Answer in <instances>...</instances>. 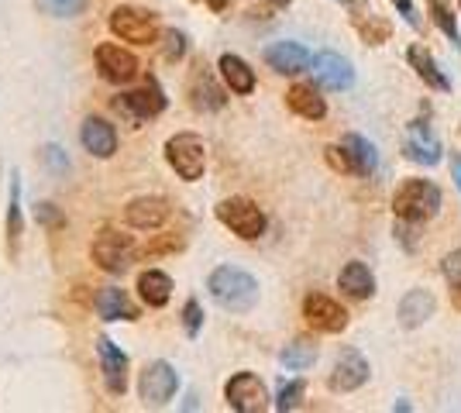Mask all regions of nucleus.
<instances>
[{
	"instance_id": "obj_1",
	"label": "nucleus",
	"mask_w": 461,
	"mask_h": 413,
	"mask_svg": "<svg viewBox=\"0 0 461 413\" xmlns=\"http://www.w3.org/2000/svg\"><path fill=\"white\" fill-rule=\"evenodd\" d=\"M207 290H211L213 303L230 314H249L258 303V279L238 265H217L207 279Z\"/></svg>"
},
{
	"instance_id": "obj_2",
	"label": "nucleus",
	"mask_w": 461,
	"mask_h": 413,
	"mask_svg": "<svg viewBox=\"0 0 461 413\" xmlns=\"http://www.w3.org/2000/svg\"><path fill=\"white\" fill-rule=\"evenodd\" d=\"M441 186L430 179H403L393 193V214L396 220H410V224H423L441 211Z\"/></svg>"
},
{
	"instance_id": "obj_3",
	"label": "nucleus",
	"mask_w": 461,
	"mask_h": 413,
	"mask_svg": "<svg viewBox=\"0 0 461 413\" xmlns=\"http://www.w3.org/2000/svg\"><path fill=\"white\" fill-rule=\"evenodd\" d=\"M217 220L228 228L230 235H238L241 241H258L266 235L269 220H266V211L249 197H224L217 207H213Z\"/></svg>"
},
{
	"instance_id": "obj_4",
	"label": "nucleus",
	"mask_w": 461,
	"mask_h": 413,
	"mask_svg": "<svg viewBox=\"0 0 461 413\" xmlns=\"http://www.w3.org/2000/svg\"><path fill=\"white\" fill-rule=\"evenodd\" d=\"M166 162H169V169L183 183L203 179V169H207V145H203V138L193 135V131L173 135L166 141Z\"/></svg>"
},
{
	"instance_id": "obj_5",
	"label": "nucleus",
	"mask_w": 461,
	"mask_h": 413,
	"mask_svg": "<svg viewBox=\"0 0 461 413\" xmlns=\"http://www.w3.org/2000/svg\"><path fill=\"white\" fill-rule=\"evenodd\" d=\"M166 94H162V86H158V79H145V86H138V90H128V94H117L114 97V111L121 118L128 121L131 128H141L145 121L158 118L162 111H166Z\"/></svg>"
},
{
	"instance_id": "obj_6",
	"label": "nucleus",
	"mask_w": 461,
	"mask_h": 413,
	"mask_svg": "<svg viewBox=\"0 0 461 413\" xmlns=\"http://www.w3.org/2000/svg\"><path fill=\"white\" fill-rule=\"evenodd\" d=\"M111 31H114L121 41H131V45H155L162 39V28H158V18L145 7H131V4H121L111 11Z\"/></svg>"
},
{
	"instance_id": "obj_7",
	"label": "nucleus",
	"mask_w": 461,
	"mask_h": 413,
	"mask_svg": "<svg viewBox=\"0 0 461 413\" xmlns=\"http://www.w3.org/2000/svg\"><path fill=\"white\" fill-rule=\"evenodd\" d=\"M179 393V373H176L169 362H162V358H155L149 362L145 369H141V379H138V396H141V403L145 407H152V410H162V407H169Z\"/></svg>"
},
{
	"instance_id": "obj_8",
	"label": "nucleus",
	"mask_w": 461,
	"mask_h": 413,
	"mask_svg": "<svg viewBox=\"0 0 461 413\" xmlns=\"http://www.w3.org/2000/svg\"><path fill=\"white\" fill-rule=\"evenodd\" d=\"M90 256H94V262L104 273L124 275L128 265L135 262V241H131V235H121V231H111V228H107V231H100V235L94 238Z\"/></svg>"
},
{
	"instance_id": "obj_9",
	"label": "nucleus",
	"mask_w": 461,
	"mask_h": 413,
	"mask_svg": "<svg viewBox=\"0 0 461 413\" xmlns=\"http://www.w3.org/2000/svg\"><path fill=\"white\" fill-rule=\"evenodd\" d=\"M224 400H228L230 410L238 413H266L272 407L269 403V390L266 382L255 373H234L224 382Z\"/></svg>"
},
{
	"instance_id": "obj_10",
	"label": "nucleus",
	"mask_w": 461,
	"mask_h": 413,
	"mask_svg": "<svg viewBox=\"0 0 461 413\" xmlns=\"http://www.w3.org/2000/svg\"><path fill=\"white\" fill-rule=\"evenodd\" d=\"M303 320L321 335H341L348 328V310L327 293H307L303 300Z\"/></svg>"
},
{
	"instance_id": "obj_11",
	"label": "nucleus",
	"mask_w": 461,
	"mask_h": 413,
	"mask_svg": "<svg viewBox=\"0 0 461 413\" xmlns=\"http://www.w3.org/2000/svg\"><path fill=\"white\" fill-rule=\"evenodd\" d=\"M94 59H96L100 76L107 79V83H114V86H128V83L138 76V69H141L138 59H135V52L121 49L117 41H104V45H96Z\"/></svg>"
},
{
	"instance_id": "obj_12",
	"label": "nucleus",
	"mask_w": 461,
	"mask_h": 413,
	"mask_svg": "<svg viewBox=\"0 0 461 413\" xmlns=\"http://www.w3.org/2000/svg\"><path fill=\"white\" fill-rule=\"evenodd\" d=\"M96 358H100V373H104V390L111 396L128 393V373H131L128 355L121 352L107 335H100L96 337Z\"/></svg>"
},
{
	"instance_id": "obj_13",
	"label": "nucleus",
	"mask_w": 461,
	"mask_h": 413,
	"mask_svg": "<svg viewBox=\"0 0 461 413\" xmlns=\"http://www.w3.org/2000/svg\"><path fill=\"white\" fill-rule=\"evenodd\" d=\"M368 375H372V365L366 362V355L358 352V348H345V352L338 355L330 375H327V386L334 393H355V390L366 386Z\"/></svg>"
},
{
	"instance_id": "obj_14",
	"label": "nucleus",
	"mask_w": 461,
	"mask_h": 413,
	"mask_svg": "<svg viewBox=\"0 0 461 413\" xmlns=\"http://www.w3.org/2000/svg\"><path fill=\"white\" fill-rule=\"evenodd\" d=\"M186 97H190L193 111H200V114H217V111L228 103L224 90H221V83L213 79V73L203 66V62L193 66L190 83H186Z\"/></svg>"
},
{
	"instance_id": "obj_15",
	"label": "nucleus",
	"mask_w": 461,
	"mask_h": 413,
	"mask_svg": "<svg viewBox=\"0 0 461 413\" xmlns=\"http://www.w3.org/2000/svg\"><path fill=\"white\" fill-rule=\"evenodd\" d=\"M403 156L417 166H438L444 158L441 138L434 135V128L427 121H410L403 138Z\"/></svg>"
},
{
	"instance_id": "obj_16",
	"label": "nucleus",
	"mask_w": 461,
	"mask_h": 413,
	"mask_svg": "<svg viewBox=\"0 0 461 413\" xmlns=\"http://www.w3.org/2000/svg\"><path fill=\"white\" fill-rule=\"evenodd\" d=\"M173 217V207L166 197H135L124 207V224L135 231H158Z\"/></svg>"
},
{
	"instance_id": "obj_17",
	"label": "nucleus",
	"mask_w": 461,
	"mask_h": 413,
	"mask_svg": "<svg viewBox=\"0 0 461 413\" xmlns=\"http://www.w3.org/2000/svg\"><path fill=\"white\" fill-rule=\"evenodd\" d=\"M262 59H266V66L276 69V73H283V76H296V73L310 69L313 56L307 52V45H300V41H272L269 49L262 52Z\"/></svg>"
},
{
	"instance_id": "obj_18",
	"label": "nucleus",
	"mask_w": 461,
	"mask_h": 413,
	"mask_svg": "<svg viewBox=\"0 0 461 413\" xmlns=\"http://www.w3.org/2000/svg\"><path fill=\"white\" fill-rule=\"evenodd\" d=\"M310 69H313V79H317L324 90H348V86L355 83L351 62H348L345 56H338V52H317L313 62H310Z\"/></svg>"
},
{
	"instance_id": "obj_19",
	"label": "nucleus",
	"mask_w": 461,
	"mask_h": 413,
	"mask_svg": "<svg viewBox=\"0 0 461 413\" xmlns=\"http://www.w3.org/2000/svg\"><path fill=\"white\" fill-rule=\"evenodd\" d=\"M79 141H83V148H86L94 158H114L117 128L104 118H86L83 121V128H79Z\"/></svg>"
},
{
	"instance_id": "obj_20",
	"label": "nucleus",
	"mask_w": 461,
	"mask_h": 413,
	"mask_svg": "<svg viewBox=\"0 0 461 413\" xmlns=\"http://www.w3.org/2000/svg\"><path fill=\"white\" fill-rule=\"evenodd\" d=\"M94 307H96V317L107 320V324H114V320H138L135 300L128 296V290H121V286H104L94 296Z\"/></svg>"
},
{
	"instance_id": "obj_21",
	"label": "nucleus",
	"mask_w": 461,
	"mask_h": 413,
	"mask_svg": "<svg viewBox=\"0 0 461 413\" xmlns=\"http://www.w3.org/2000/svg\"><path fill=\"white\" fill-rule=\"evenodd\" d=\"M286 107L303 121H324L327 118V100L313 83H293L286 90Z\"/></svg>"
},
{
	"instance_id": "obj_22",
	"label": "nucleus",
	"mask_w": 461,
	"mask_h": 413,
	"mask_svg": "<svg viewBox=\"0 0 461 413\" xmlns=\"http://www.w3.org/2000/svg\"><path fill=\"white\" fill-rule=\"evenodd\" d=\"M434 293L430 290H410V293H403V300H400V307H396V314H400V328L403 331H417V328H423L430 317H434Z\"/></svg>"
},
{
	"instance_id": "obj_23",
	"label": "nucleus",
	"mask_w": 461,
	"mask_h": 413,
	"mask_svg": "<svg viewBox=\"0 0 461 413\" xmlns=\"http://www.w3.org/2000/svg\"><path fill=\"white\" fill-rule=\"evenodd\" d=\"M217 73H221V79H224V86H228L230 94H238V97L255 94V69H251L241 56L224 52V56L217 59Z\"/></svg>"
},
{
	"instance_id": "obj_24",
	"label": "nucleus",
	"mask_w": 461,
	"mask_h": 413,
	"mask_svg": "<svg viewBox=\"0 0 461 413\" xmlns=\"http://www.w3.org/2000/svg\"><path fill=\"white\" fill-rule=\"evenodd\" d=\"M406 62H410V69L420 76V83H427L430 90L451 94V79L444 76V69L438 66V59H434L423 45H410V49H406Z\"/></svg>"
},
{
	"instance_id": "obj_25",
	"label": "nucleus",
	"mask_w": 461,
	"mask_h": 413,
	"mask_svg": "<svg viewBox=\"0 0 461 413\" xmlns=\"http://www.w3.org/2000/svg\"><path fill=\"white\" fill-rule=\"evenodd\" d=\"M4 235H7V256H11V262H18L21 238H24V217H21V173H11V197H7Z\"/></svg>"
},
{
	"instance_id": "obj_26",
	"label": "nucleus",
	"mask_w": 461,
	"mask_h": 413,
	"mask_svg": "<svg viewBox=\"0 0 461 413\" xmlns=\"http://www.w3.org/2000/svg\"><path fill=\"white\" fill-rule=\"evenodd\" d=\"M338 286L351 300H368V296H375V275H372L366 262H348L345 269L338 273Z\"/></svg>"
},
{
	"instance_id": "obj_27",
	"label": "nucleus",
	"mask_w": 461,
	"mask_h": 413,
	"mask_svg": "<svg viewBox=\"0 0 461 413\" xmlns=\"http://www.w3.org/2000/svg\"><path fill=\"white\" fill-rule=\"evenodd\" d=\"M138 296L149 303V307H166L169 300H173V279L169 273H162V269H145V273L138 275Z\"/></svg>"
},
{
	"instance_id": "obj_28",
	"label": "nucleus",
	"mask_w": 461,
	"mask_h": 413,
	"mask_svg": "<svg viewBox=\"0 0 461 413\" xmlns=\"http://www.w3.org/2000/svg\"><path fill=\"white\" fill-rule=\"evenodd\" d=\"M341 145L348 148V156L355 158V166H358V176H372L375 173V166H379V152H375V145L362 135H345L341 138Z\"/></svg>"
},
{
	"instance_id": "obj_29",
	"label": "nucleus",
	"mask_w": 461,
	"mask_h": 413,
	"mask_svg": "<svg viewBox=\"0 0 461 413\" xmlns=\"http://www.w3.org/2000/svg\"><path fill=\"white\" fill-rule=\"evenodd\" d=\"M427 11H430V21L438 24L444 31V39L451 41L455 49L461 52V31H458V18H455V11H451V4L447 0H427Z\"/></svg>"
},
{
	"instance_id": "obj_30",
	"label": "nucleus",
	"mask_w": 461,
	"mask_h": 413,
	"mask_svg": "<svg viewBox=\"0 0 461 413\" xmlns=\"http://www.w3.org/2000/svg\"><path fill=\"white\" fill-rule=\"evenodd\" d=\"M313 362H317V345H310V341H293L279 352V365L289 373H303Z\"/></svg>"
},
{
	"instance_id": "obj_31",
	"label": "nucleus",
	"mask_w": 461,
	"mask_h": 413,
	"mask_svg": "<svg viewBox=\"0 0 461 413\" xmlns=\"http://www.w3.org/2000/svg\"><path fill=\"white\" fill-rule=\"evenodd\" d=\"M355 28H358V35H362V41H366V45H383V41L393 35L389 21L375 18V14H368V11L355 18Z\"/></svg>"
},
{
	"instance_id": "obj_32",
	"label": "nucleus",
	"mask_w": 461,
	"mask_h": 413,
	"mask_svg": "<svg viewBox=\"0 0 461 413\" xmlns=\"http://www.w3.org/2000/svg\"><path fill=\"white\" fill-rule=\"evenodd\" d=\"M303 393H307V382L303 379H293V382H283V390H279V396H276V410L279 413H289L296 410L300 403H303Z\"/></svg>"
},
{
	"instance_id": "obj_33",
	"label": "nucleus",
	"mask_w": 461,
	"mask_h": 413,
	"mask_svg": "<svg viewBox=\"0 0 461 413\" xmlns=\"http://www.w3.org/2000/svg\"><path fill=\"white\" fill-rule=\"evenodd\" d=\"M183 245H186V238H183V235H158L152 245H145V248H135V258L169 256V252H179Z\"/></svg>"
},
{
	"instance_id": "obj_34",
	"label": "nucleus",
	"mask_w": 461,
	"mask_h": 413,
	"mask_svg": "<svg viewBox=\"0 0 461 413\" xmlns=\"http://www.w3.org/2000/svg\"><path fill=\"white\" fill-rule=\"evenodd\" d=\"M324 158L330 169H338V173H345V176H358V166H355V158L348 156L345 145H327Z\"/></svg>"
},
{
	"instance_id": "obj_35",
	"label": "nucleus",
	"mask_w": 461,
	"mask_h": 413,
	"mask_svg": "<svg viewBox=\"0 0 461 413\" xmlns=\"http://www.w3.org/2000/svg\"><path fill=\"white\" fill-rule=\"evenodd\" d=\"M35 220H39L45 231H62V228H66V214L59 211L56 203H49V200H45V203H35Z\"/></svg>"
},
{
	"instance_id": "obj_36",
	"label": "nucleus",
	"mask_w": 461,
	"mask_h": 413,
	"mask_svg": "<svg viewBox=\"0 0 461 413\" xmlns=\"http://www.w3.org/2000/svg\"><path fill=\"white\" fill-rule=\"evenodd\" d=\"M200 328H203V307H200L196 296H190V300L183 303V331H186V337H196Z\"/></svg>"
},
{
	"instance_id": "obj_37",
	"label": "nucleus",
	"mask_w": 461,
	"mask_h": 413,
	"mask_svg": "<svg viewBox=\"0 0 461 413\" xmlns=\"http://www.w3.org/2000/svg\"><path fill=\"white\" fill-rule=\"evenodd\" d=\"M52 18H77L86 11V0H39Z\"/></svg>"
},
{
	"instance_id": "obj_38",
	"label": "nucleus",
	"mask_w": 461,
	"mask_h": 413,
	"mask_svg": "<svg viewBox=\"0 0 461 413\" xmlns=\"http://www.w3.org/2000/svg\"><path fill=\"white\" fill-rule=\"evenodd\" d=\"M162 39H166V45H162V52H166V59H169V62H179L183 56H186L190 41H186V35H183V31H176V28H173V31H166Z\"/></svg>"
},
{
	"instance_id": "obj_39",
	"label": "nucleus",
	"mask_w": 461,
	"mask_h": 413,
	"mask_svg": "<svg viewBox=\"0 0 461 413\" xmlns=\"http://www.w3.org/2000/svg\"><path fill=\"white\" fill-rule=\"evenodd\" d=\"M41 162H45L56 176H66V173H69V156H66L59 145H45V148H41Z\"/></svg>"
},
{
	"instance_id": "obj_40",
	"label": "nucleus",
	"mask_w": 461,
	"mask_h": 413,
	"mask_svg": "<svg viewBox=\"0 0 461 413\" xmlns=\"http://www.w3.org/2000/svg\"><path fill=\"white\" fill-rule=\"evenodd\" d=\"M441 273L447 283H461V248H455V252H447L441 262Z\"/></svg>"
},
{
	"instance_id": "obj_41",
	"label": "nucleus",
	"mask_w": 461,
	"mask_h": 413,
	"mask_svg": "<svg viewBox=\"0 0 461 413\" xmlns=\"http://www.w3.org/2000/svg\"><path fill=\"white\" fill-rule=\"evenodd\" d=\"M393 7L400 11L406 18V24L410 28H420V14H417V7H413V0H393Z\"/></svg>"
},
{
	"instance_id": "obj_42",
	"label": "nucleus",
	"mask_w": 461,
	"mask_h": 413,
	"mask_svg": "<svg viewBox=\"0 0 461 413\" xmlns=\"http://www.w3.org/2000/svg\"><path fill=\"white\" fill-rule=\"evenodd\" d=\"M396 235H400V245H406V252L417 248V231H413L410 220H400V224H396Z\"/></svg>"
},
{
	"instance_id": "obj_43",
	"label": "nucleus",
	"mask_w": 461,
	"mask_h": 413,
	"mask_svg": "<svg viewBox=\"0 0 461 413\" xmlns=\"http://www.w3.org/2000/svg\"><path fill=\"white\" fill-rule=\"evenodd\" d=\"M451 179H455V186H458V193H461V152H451Z\"/></svg>"
},
{
	"instance_id": "obj_44",
	"label": "nucleus",
	"mask_w": 461,
	"mask_h": 413,
	"mask_svg": "<svg viewBox=\"0 0 461 413\" xmlns=\"http://www.w3.org/2000/svg\"><path fill=\"white\" fill-rule=\"evenodd\" d=\"M341 7H348V11H358V14H366L368 11V0H338Z\"/></svg>"
},
{
	"instance_id": "obj_45",
	"label": "nucleus",
	"mask_w": 461,
	"mask_h": 413,
	"mask_svg": "<svg viewBox=\"0 0 461 413\" xmlns=\"http://www.w3.org/2000/svg\"><path fill=\"white\" fill-rule=\"evenodd\" d=\"M200 4H203V7H211L213 14H221V11H228L230 0H200Z\"/></svg>"
},
{
	"instance_id": "obj_46",
	"label": "nucleus",
	"mask_w": 461,
	"mask_h": 413,
	"mask_svg": "<svg viewBox=\"0 0 461 413\" xmlns=\"http://www.w3.org/2000/svg\"><path fill=\"white\" fill-rule=\"evenodd\" d=\"M451 307L461 314V283H451Z\"/></svg>"
},
{
	"instance_id": "obj_47",
	"label": "nucleus",
	"mask_w": 461,
	"mask_h": 413,
	"mask_svg": "<svg viewBox=\"0 0 461 413\" xmlns=\"http://www.w3.org/2000/svg\"><path fill=\"white\" fill-rule=\"evenodd\" d=\"M266 4H272V7H289L293 0H266Z\"/></svg>"
},
{
	"instance_id": "obj_48",
	"label": "nucleus",
	"mask_w": 461,
	"mask_h": 413,
	"mask_svg": "<svg viewBox=\"0 0 461 413\" xmlns=\"http://www.w3.org/2000/svg\"><path fill=\"white\" fill-rule=\"evenodd\" d=\"M458 7H461V0H458Z\"/></svg>"
}]
</instances>
